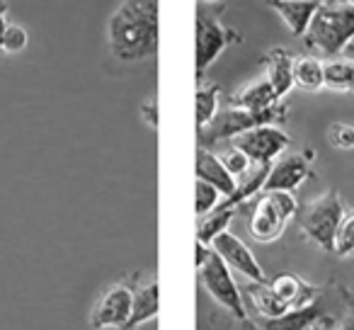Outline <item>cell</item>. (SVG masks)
Wrapping results in <instances>:
<instances>
[{
	"label": "cell",
	"instance_id": "52a82bcc",
	"mask_svg": "<svg viewBox=\"0 0 354 330\" xmlns=\"http://www.w3.org/2000/svg\"><path fill=\"white\" fill-rule=\"evenodd\" d=\"M243 42V35L233 27L223 25L221 17L197 12V75L202 78L209 71V66L223 54L231 44Z\"/></svg>",
	"mask_w": 354,
	"mask_h": 330
},
{
	"label": "cell",
	"instance_id": "d6986e66",
	"mask_svg": "<svg viewBox=\"0 0 354 330\" xmlns=\"http://www.w3.org/2000/svg\"><path fill=\"white\" fill-rule=\"evenodd\" d=\"M294 85L304 93H318L325 88V61L318 56H296L294 59Z\"/></svg>",
	"mask_w": 354,
	"mask_h": 330
},
{
	"label": "cell",
	"instance_id": "f546056e",
	"mask_svg": "<svg viewBox=\"0 0 354 330\" xmlns=\"http://www.w3.org/2000/svg\"><path fill=\"white\" fill-rule=\"evenodd\" d=\"M333 330H354V306H349L347 313L337 323H333Z\"/></svg>",
	"mask_w": 354,
	"mask_h": 330
},
{
	"label": "cell",
	"instance_id": "83f0119b",
	"mask_svg": "<svg viewBox=\"0 0 354 330\" xmlns=\"http://www.w3.org/2000/svg\"><path fill=\"white\" fill-rule=\"evenodd\" d=\"M30 44V35L22 25H8L3 35V54H20Z\"/></svg>",
	"mask_w": 354,
	"mask_h": 330
},
{
	"label": "cell",
	"instance_id": "9a60e30c",
	"mask_svg": "<svg viewBox=\"0 0 354 330\" xmlns=\"http://www.w3.org/2000/svg\"><path fill=\"white\" fill-rule=\"evenodd\" d=\"M262 64H265V75L274 88L277 98L284 100L294 88V56L284 46H274L262 56Z\"/></svg>",
	"mask_w": 354,
	"mask_h": 330
},
{
	"label": "cell",
	"instance_id": "1f68e13d",
	"mask_svg": "<svg viewBox=\"0 0 354 330\" xmlns=\"http://www.w3.org/2000/svg\"><path fill=\"white\" fill-rule=\"evenodd\" d=\"M306 330H333V325H330L325 318H320L318 323H313V325H310V328H306Z\"/></svg>",
	"mask_w": 354,
	"mask_h": 330
},
{
	"label": "cell",
	"instance_id": "4fadbf2b",
	"mask_svg": "<svg viewBox=\"0 0 354 330\" xmlns=\"http://www.w3.org/2000/svg\"><path fill=\"white\" fill-rule=\"evenodd\" d=\"M267 286H270V291L277 296V301H279L286 311L301 309V306H308L320 299L318 286L308 284L306 279H301L299 275H291V272L274 277L272 282H267Z\"/></svg>",
	"mask_w": 354,
	"mask_h": 330
},
{
	"label": "cell",
	"instance_id": "e575fe53",
	"mask_svg": "<svg viewBox=\"0 0 354 330\" xmlns=\"http://www.w3.org/2000/svg\"><path fill=\"white\" fill-rule=\"evenodd\" d=\"M0 6H6V3H3V0H0Z\"/></svg>",
	"mask_w": 354,
	"mask_h": 330
},
{
	"label": "cell",
	"instance_id": "9c48e42d",
	"mask_svg": "<svg viewBox=\"0 0 354 330\" xmlns=\"http://www.w3.org/2000/svg\"><path fill=\"white\" fill-rule=\"evenodd\" d=\"M231 146L241 148L252 161V165H270L277 158L284 156L286 148L291 146V138L279 124H265V127L250 129V131L236 136Z\"/></svg>",
	"mask_w": 354,
	"mask_h": 330
},
{
	"label": "cell",
	"instance_id": "d590c367",
	"mask_svg": "<svg viewBox=\"0 0 354 330\" xmlns=\"http://www.w3.org/2000/svg\"><path fill=\"white\" fill-rule=\"evenodd\" d=\"M320 3H323V0H320Z\"/></svg>",
	"mask_w": 354,
	"mask_h": 330
},
{
	"label": "cell",
	"instance_id": "e0dca14e",
	"mask_svg": "<svg viewBox=\"0 0 354 330\" xmlns=\"http://www.w3.org/2000/svg\"><path fill=\"white\" fill-rule=\"evenodd\" d=\"M197 180H204V183L214 185V187H216L223 197H228V194H231L233 190H236V185H238L236 178H233V175L223 168L221 158H218L216 153L209 151V148H204V146L197 148Z\"/></svg>",
	"mask_w": 354,
	"mask_h": 330
},
{
	"label": "cell",
	"instance_id": "603a6c76",
	"mask_svg": "<svg viewBox=\"0 0 354 330\" xmlns=\"http://www.w3.org/2000/svg\"><path fill=\"white\" fill-rule=\"evenodd\" d=\"M223 202V194L218 192L214 185L204 183V180H197L194 185V209H197L199 217H207L214 209H218V204Z\"/></svg>",
	"mask_w": 354,
	"mask_h": 330
},
{
	"label": "cell",
	"instance_id": "836d02e7",
	"mask_svg": "<svg viewBox=\"0 0 354 330\" xmlns=\"http://www.w3.org/2000/svg\"><path fill=\"white\" fill-rule=\"evenodd\" d=\"M344 3H352V6H354V0H344Z\"/></svg>",
	"mask_w": 354,
	"mask_h": 330
},
{
	"label": "cell",
	"instance_id": "484cf974",
	"mask_svg": "<svg viewBox=\"0 0 354 330\" xmlns=\"http://www.w3.org/2000/svg\"><path fill=\"white\" fill-rule=\"evenodd\" d=\"M199 330H257L255 323H241L231 315L212 313L199 320Z\"/></svg>",
	"mask_w": 354,
	"mask_h": 330
},
{
	"label": "cell",
	"instance_id": "ba28073f",
	"mask_svg": "<svg viewBox=\"0 0 354 330\" xmlns=\"http://www.w3.org/2000/svg\"><path fill=\"white\" fill-rule=\"evenodd\" d=\"M133 284L131 277L114 282L90 311V328L93 330H124L131 318Z\"/></svg>",
	"mask_w": 354,
	"mask_h": 330
},
{
	"label": "cell",
	"instance_id": "f1b7e54d",
	"mask_svg": "<svg viewBox=\"0 0 354 330\" xmlns=\"http://www.w3.org/2000/svg\"><path fill=\"white\" fill-rule=\"evenodd\" d=\"M138 112H141L143 122H146L151 129L160 127V107H158V98H153V95H151V98H148L146 102H141Z\"/></svg>",
	"mask_w": 354,
	"mask_h": 330
},
{
	"label": "cell",
	"instance_id": "ac0fdd59",
	"mask_svg": "<svg viewBox=\"0 0 354 330\" xmlns=\"http://www.w3.org/2000/svg\"><path fill=\"white\" fill-rule=\"evenodd\" d=\"M277 102H281L277 98L274 88L267 80V75H260V78L245 83L236 95L231 98V107H241V109H252V112H260V109H270L274 107Z\"/></svg>",
	"mask_w": 354,
	"mask_h": 330
},
{
	"label": "cell",
	"instance_id": "cb8c5ba5",
	"mask_svg": "<svg viewBox=\"0 0 354 330\" xmlns=\"http://www.w3.org/2000/svg\"><path fill=\"white\" fill-rule=\"evenodd\" d=\"M333 253L337 257H349L354 255V209H349L344 214L342 223L337 228V236H335V248Z\"/></svg>",
	"mask_w": 354,
	"mask_h": 330
},
{
	"label": "cell",
	"instance_id": "7a4b0ae2",
	"mask_svg": "<svg viewBox=\"0 0 354 330\" xmlns=\"http://www.w3.org/2000/svg\"><path fill=\"white\" fill-rule=\"evenodd\" d=\"M304 39L320 54L339 56L354 42V6L344 0H323Z\"/></svg>",
	"mask_w": 354,
	"mask_h": 330
},
{
	"label": "cell",
	"instance_id": "7c38bea8",
	"mask_svg": "<svg viewBox=\"0 0 354 330\" xmlns=\"http://www.w3.org/2000/svg\"><path fill=\"white\" fill-rule=\"evenodd\" d=\"M133 284V306H131V318H129L124 330H138L141 325L151 323L160 313V282L153 275H131Z\"/></svg>",
	"mask_w": 354,
	"mask_h": 330
},
{
	"label": "cell",
	"instance_id": "4dcf8cb0",
	"mask_svg": "<svg viewBox=\"0 0 354 330\" xmlns=\"http://www.w3.org/2000/svg\"><path fill=\"white\" fill-rule=\"evenodd\" d=\"M8 30V20H6V6H0V54H3V35Z\"/></svg>",
	"mask_w": 354,
	"mask_h": 330
},
{
	"label": "cell",
	"instance_id": "7402d4cb",
	"mask_svg": "<svg viewBox=\"0 0 354 330\" xmlns=\"http://www.w3.org/2000/svg\"><path fill=\"white\" fill-rule=\"evenodd\" d=\"M218 95L221 88L216 83H202L194 95V104H197V131L207 129L218 114Z\"/></svg>",
	"mask_w": 354,
	"mask_h": 330
},
{
	"label": "cell",
	"instance_id": "5b68a950",
	"mask_svg": "<svg viewBox=\"0 0 354 330\" xmlns=\"http://www.w3.org/2000/svg\"><path fill=\"white\" fill-rule=\"evenodd\" d=\"M199 272V282L207 289V294L226 311L231 318L241 320V323H250L248 320V306L245 299H243V291L238 286L236 277H233V270L221 260L218 253H209V257L197 267Z\"/></svg>",
	"mask_w": 354,
	"mask_h": 330
},
{
	"label": "cell",
	"instance_id": "4316f807",
	"mask_svg": "<svg viewBox=\"0 0 354 330\" xmlns=\"http://www.w3.org/2000/svg\"><path fill=\"white\" fill-rule=\"evenodd\" d=\"M328 143L339 151H352L354 148V127L347 122H333L328 127Z\"/></svg>",
	"mask_w": 354,
	"mask_h": 330
},
{
	"label": "cell",
	"instance_id": "2e32d148",
	"mask_svg": "<svg viewBox=\"0 0 354 330\" xmlns=\"http://www.w3.org/2000/svg\"><path fill=\"white\" fill-rule=\"evenodd\" d=\"M320 318H325V311L318 299L308 306L286 311V313L277 315V318H257L255 328L257 330H306L313 323H318Z\"/></svg>",
	"mask_w": 354,
	"mask_h": 330
},
{
	"label": "cell",
	"instance_id": "3957f363",
	"mask_svg": "<svg viewBox=\"0 0 354 330\" xmlns=\"http://www.w3.org/2000/svg\"><path fill=\"white\" fill-rule=\"evenodd\" d=\"M286 114H289V104H286L284 100L277 102L274 107H270V109H260V112L231 107V104H228L223 112H218L216 117H214V122L209 124L207 129L199 131V146L209 148L218 141H233L236 136L250 131V129L284 122Z\"/></svg>",
	"mask_w": 354,
	"mask_h": 330
},
{
	"label": "cell",
	"instance_id": "8992f818",
	"mask_svg": "<svg viewBox=\"0 0 354 330\" xmlns=\"http://www.w3.org/2000/svg\"><path fill=\"white\" fill-rule=\"evenodd\" d=\"M299 217V202L291 192H262L250 214V236L257 243H274L286 223Z\"/></svg>",
	"mask_w": 354,
	"mask_h": 330
},
{
	"label": "cell",
	"instance_id": "ffe728a7",
	"mask_svg": "<svg viewBox=\"0 0 354 330\" xmlns=\"http://www.w3.org/2000/svg\"><path fill=\"white\" fill-rule=\"evenodd\" d=\"M325 88L333 93H354V61L342 56L325 61Z\"/></svg>",
	"mask_w": 354,
	"mask_h": 330
},
{
	"label": "cell",
	"instance_id": "8fae6325",
	"mask_svg": "<svg viewBox=\"0 0 354 330\" xmlns=\"http://www.w3.org/2000/svg\"><path fill=\"white\" fill-rule=\"evenodd\" d=\"M212 248H214V253L221 255V260L226 262L233 272H241V275H245L248 279L255 282V284H265L267 282V275L260 262H257L255 253H252L250 248L245 246V241L238 238L236 233H228V231L221 233V236L212 243Z\"/></svg>",
	"mask_w": 354,
	"mask_h": 330
},
{
	"label": "cell",
	"instance_id": "5bb4252c",
	"mask_svg": "<svg viewBox=\"0 0 354 330\" xmlns=\"http://www.w3.org/2000/svg\"><path fill=\"white\" fill-rule=\"evenodd\" d=\"M265 3L284 20V25L296 37H306L310 20L320 8V0H265Z\"/></svg>",
	"mask_w": 354,
	"mask_h": 330
},
{
	"label": "cell",
	"instance_id": "d6a6232c",
	"mask_svg": "<svg viewBox=\"0 0 354 330\" xmlns=\"http://www.w3.org/2000/svg\"><path fill=\"white\" fill-rule=\"evenodd\" d=\"M202 3H216V0H202Z\"/></svg>",
	"mask_w": 354,
	"mask_h": 330
},
{
	"label": "cell",
	"instance_id": "6da1fadb",
	"mask_svg": "<svg viewBox=\"0 0 354 330\" xmlns=\"http://www.w3.org/2000/svg\"><path fill=\"white\" fill-rule=\"evenodd\" d=\"M107 44L122 64L151 61L160 49V0H119L107 20Z\"/></svg>",
	"mask_w": 354,
	"mask_h": 330
},
{
	"label": "cell",
	"instance_id": "d4e9b609",
	"mask_svg": "<svg viewBox=\"0 0 354 330\" xmlns=\"http://www.w3.org/2000/svg\"><path fill=\"white\" fill-rule=\"evenodd\" d=\"M218 158H221L223 168H226L228 173H231L233 178H236V183L241 178H245V175L252 170V161L245 156V153L241 151V148H236V146H228L226 151H223Z\"/></svg>",
	"mask_w": 354,
	"mask_h": 330
},
{
	"label": "cell",
	"instance_id": "277c9868",
	"mask_svg": "<svg viewBox=\"0 0 354 330\" xmlns=\"http://www.w3.org/2000/svg\"><path fill=\"white\" fill-rule=\"evenodd\" d=\"M344 214H347V209H344L339 190H328L313 202L306 204L304 209H299V226L308 241H313L325 253H333L335 236H337Z\"/></svg>",
	"mask_w": 354,
	"mask_h": 330
},
{
	"label": "cell",
	"instance_id": "44dd1931",
	"mask_svg": "<svg viewBox=\"0 0 354 330\" xmlns=\"http://www.w3.org/2000/svg\"><path fill=\"white\" fill-rule=\"evenodd\" d=\"M233 219H236V209H223V207L214 209L212 214L202 217L199 228H197V243L212 246V243L216 241L221 233L228 231V226H231Z\"/></svg>",
	"mask_w": 354,
	"mask_h": 330
},
{
	"label": "cell",
	"instance_id": "30bf717a",
	"mask_svg": "<svg viewBox=\"0 0 354 330\" xmlns=\"http://www.w3.org/2000/svg\"><path fill=\"white\" fill-rule=\"evenodd\" d=\"M313 163H315V151L304 148V151L284 153L281 158H277L272 163L270 175H267V183L262 192H291L294 194L306 180L313 173Z\"/></svg>",
	"mask_w": 354,
	"mask_h": 330
}]
</instances>
